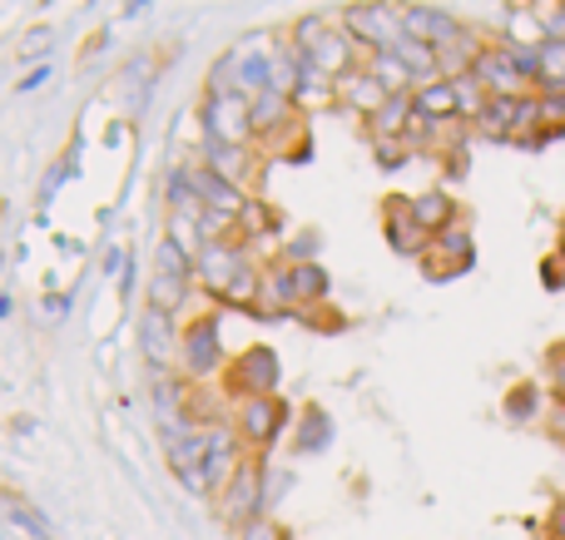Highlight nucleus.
Here are the masks:
<instances>
[{
  "instance_id": "f257e3e1",
  "label": "nucleus",
  "mask_w": 565,
  "mask_h": 540,
  "mask_svg": "<svg viewBox=\"0 0 565 540\" xmlns=\"http://www.w3.org/2000/svg\"><path fill=\"white\" fill-rule=\"evenodd\" d=\"M194 278L204 283V293H214L218 303H228V307H258V293H264L258 268L248 263V253L238 244H228V238H218V244H209L204 253H199Z\"/></svg>"
},
{
  "instance_id": "f03ea898",
  "label": "nucleus",
  "mask_w": 565,
  "mask_h": 540,
  "mask_svg": "<svg viewBox=\"0 0 565 540\" xmlns=\"http://www.w3.org/2000/svg\"><path fill=\"white\" fill-rule=\"evenodd\" d=\"M292 45H298V55L328 79H342L358 69V45H352V35L322 15H302L298 25H292Z\"/></svg>"
},
{
  "instance_id": "7ed1b4c3",
  "label": "nucleus",
  "mask_w": 565,
  "mask_h": 540,
  "mask_svg": "<svg viewBox=\"0 0 565 540\" xmlns=\"http://www.w3.org/2000/svg\"><path fill=\"white\" fill-rule=\"evenodd\" d=\"M218 506V521L228 526V531H244L248 521H258L268 506V462L264 456L248 452L244 462H238V472L224 482V492L214 496Z\"/></svg>"
},
{
  "instance_id": "20e7f679",
  "label": "nucleus",
  "mask_w": 565,
  "mask_h": 540,
  "mask_svg": "<svg viewBox=\"0 0 565 540\" xmlns=\"http://www.w3.org/2000/svg\"><path fill=\"white\" fill-rule=\"evenodd\" d=\"M288 422H292V407L282 397H248V402H238V417H234L238 436H244V446L254 456H268V446H278Z\"/></svg>"
},
{
  "instance_id": "39448f33",
  "label": "nucleus",
  "mask_w": 565,
  "mask_h": 540,
  "mask_svg": "<svg viewBox=\"0 0 565 540\" xmlns=\"http://www.w3.org/2000/svg\"><path fill=\"white\" fill-rule=\"evenodd\" d=\"M342 30L352 35L358 50H392L402 40V6H387V0H372V6H348L342 10Z\"/></svg>"
},
{
  "instance_id": "423d86ee",
  "label": "nucleus",
  "mask_w": 565,
  "mask_h": 540,
  "mask_svg": "<svg viewBox=\"0 0 565 540\" xmlns=\"http://www.w3.org/2000/svg\"><path fill=\"white\" fill-rule=\"evenodd\" d=\"M278 377H282L278 353L258 343V347H244V353L234 357V367H228L224 387H228V397L248 402V397H278Z\"/></svg>"
},
{
  "instance_id": "0eeeda50",
  "label": "nucleus",
  "mask_w": 565,
  "mask_h": 540,
  "mask_svg": "<svg viewBox=\"0 0 565 540\" xmlns=\"http://www.w3.org/2000/svg\"><path fill=\"white\" fill-rule=\"evenodd\" d=\"M189 283H194V263H189V258L164 238V244L154 248V283H149V307L174 317L179 307H184V298H189Z\"/></svg>"
},
{
  "instance_id": "6e6552de",
  "label": "nucleus",
  "mask_w": 565,
  "mask_h": 540,
  "mask_svg": "<svg viewBox=\"0 0 565 540\" xmlns=\"http://www.w3.org/2000/svg\"><path fill=\"white\" fill-rule=\"evenodd\" d=\"M179 357H184V377L189 382H204L224 367V337H218V317H194V323L179 333Z\"/></svg>"
},
{
  "instance_id": "1a4fd4ad",
  "label": "nucleus",
  "mask_w": 565,
  "mask_h": 540,
  "mask_svg": "<svg viewBox=\"0 0 565 540\" xmlns=\"http://www.w3.org/2000/svg\"><path fill=\"white\" fill-rule=\"evenodd\" d=\"M204 129H209V144H248L254 139V105L244 95H209Z\"/></svg>"
},
{
  "instance_id": "9d476101",
  "label": "nucleus",
  "mask_w": 565,
  "mask_h": 540,
  "mask_svg": "<svg viewBox=\"0 0 565 540\" xmlns=\"http://www.w3.org/2000/svg\"><path fill=\"white\" fill-rule=\"evenodd\" d=\"M471 79H477L487 95H497V99H526V95H536V85H531L526 75H521L516 65H511V55H507V45H487L477 55V65H471Z\"/></svg>"
},
{
  "instance_id": "9b49d317",
  "label": "nucleus",
  "mask_w": 565,
  "mask_h": 540,
  "mask_svg": "<svg viewBox=\"0 0 565 540\" xmlns=\"http://www.w3.org/2000/svg\"><path fill=\"white\" fill-rule=\"evenodd\" d=\"M248 456L244 436H238L234 422H218L204 432V472H209V496L224 492V482L238 472V462Z\"/></svg>"
},
{
  "instance_id": "f8f14e48",
  "label": "nucleus",
  "mask_w": 565,
  "mask_h": 540,
  "mask_svg": "<svg viewBox=\"0 0 565 540\" xmlns=\"http://www.w3.org/2000/svg\"><path fill=\"white\" fill-rule=\"evenodd\" d=\"M164 462L179 476V486L194 496H209V472H204V432H169L164 436Z\"/></svg>"
},
{
  "instance_id": "ddd939ff",
  "label": "nucleus",
  "mask_w": 565,
  "mask_h": 540,
  "mask_svg": "<svg viewBox=\"0 0 565 540\" xmlns=\"http://www.w3.org/2000/svg\"><path fill=\"white\" fill-rule=\"evenodd\" d=\"M184 174H189V188H194V194H199V204H204L214 218H224L228 228H234L238 218H244L248 198H244V188H238V184H228V179H218L209 164L184 169Z\"/></svg>"
},
{
  "instance_id": "4468645a",
  "label": "nucleus",
  "mask_w": 565,
  "mask_h": 540,
  "mask_svg": "<svg viewBox=\"0 0 565 540\" xmlns=\"http://www.w3.org/2000/svg\"><path fill=\"white\" fill-rule=\"evenodd\" d=\"M461 20L451 10H437V6H402V35L407 40H422L431 50H447L451 40L461 35Z\"/></svg>"
},
{
  "instance_id": "2eb2a0df",
  "label": "nucleus",
  "mask_w": 565,
  "mask_h": 540,
  "mask_svg": "<svg viewBox=\"0 0 565 540\" xmlns=\"http://www.w3.org/2000/svg\"><path fill=\"white\" fill-rule=\"evenodd\" d=\"M407 214H412V224H417L427 238L447 234V228L457 224V204H451L447 188H427V194L407 198Z\"/></svg>"
},
{
  "instance_id": "dca6fc26",
  "label": "nucleus",
  "mask_w": 565,
  "mask_h": 540,
  "mask_svg": "<svg viewBox=\"0 0 565 540\" xmlns=\"http://www.w3.org/2000/svg\"><path fill=\"white\" fill-rule=\"evenodd\" d=\"M338 99H342L348 109H358L362 119H372L392 95L377 85V79H372V69H367V65H358L352 75H342V79H338Z\"/></svg>"
},
{
  "instance_id": "f3484780",
  "label": "nucleus",
  "mask_w": 565,
  "mask_h": 540,
  "mask_svg": "<svg viewBox=\"0 0 565 540\" xmlns=\"http://www.w3.org/2000/svg\"><path fill=\"white\" fill-rule=\"evenodd\" d=\"M382 228H387L392 253H402V258H422V253H427V234L412 224L407 198H387V224H382Z\"/></svg>"
},
{
  "instance_id": "a211bd4d",
  "label": "nucleus",
  "mask_w": 565,
  "mask_h": 540,
  "mask_svg": "<svg viewBox=\"0 0 565 540\" xmlns=\"http://www.w3.org/2000/svg\"><path fill=\"white\" fill-rule=\"evenodd\" d=\"M412 109H417L422 119H431V125H451V119H461V109H457V85H451V79H431V85H417V89H412Z\"/></svg>"
},
{
  "instance_id": "6ab92c4d",
  "label": "nucleus",
  "mask_w": 565,
  "mask_h": 540,
  "mask_svg": "<svg viewBox=\"0 0 565 540\" xmlns=\"http://www.w3.org/2000/svg\"><path fill=\"white\" fill-rule=\"evenodd\" d=\"M332 436H338L332 417L322 412V407H302V412H298V426H292V452L318 456V452H328V446H332Z\"/></svg>"
},
{
  "instance_id": "aec40b11",
  "label": "nucleus",
  "mask_w": 565,
  "mask_h": 540,
  "mask_svg": "<svg viewBox=\"0 0 565 540\" xmlns=\"http://www.w3.org/2000/svg\"><path fill=\"white\" fill-rule=\"evenodd\" d=\"M209 169H214L218 179H228V184H238L244 188L248 179L258 174V164H254V149L248 144H209V159H204Z\"/></svg>"
},
{
  "instance_id": "412c9836",
  "label": "nucleus",
  "mask_w": 565,
  "mask_h": 540,
  "mask_svg": "<svg viewBox=\"0 0 565 540\" xmlns=\"http://www.w3.org/2000/svg\"><path fill=\"white\" fill-rule=\"evenodd\" d=\"M139 343H145V357L154 363V372H159V367L174 357V347H179V333H174V323H169V313H154V307H145Z\"/></svg>"
},
{
  "instance_id": "4be33fe9",
  "label": "nucleus",
  "mask_w": 565,
  "mask_h": 540,
  "mask_svg": "<svg viewBox=\"0 0 565 540\" xmlns=\"http://www.w3.org/2000/svg\"><path fill=\"white\" fill-rule=\"evenodd\" d=\"M248 105H254V134L292 129V115H298V99H292V95H278V89H264V95H254Z\"/></svg>"
},
{
  "instance_id": "5701e85b",
  "label": "nucleus",
  "mask_w": 565,
  "mask_h": 540,
  "mask_svg": "<svg viewBox=\"0 0 565 540\" xmlns=\"http://www.w3.org/2000/svg\"><path fill=\"white\" fill-rule=\"evenodd\" d=\"M507 45H546V25H541V10L526 0H511L507 10Z\"/></svg>"
},
{
  "instance_id": "b1692460",
  "label": "nucleus",
  "mask_w": 565,
  "mask_h": 540,
  "mask_svg": "<svg viewBox=\"0 0 565 540\" xmlns=\"http://www.w3.org/2000/svg\"><path fill=\"white\" fill-rule=\"evenodd\" d=\"M516 105H521V99H497V95H491L487 109L471 119V129H477L481 139H501V144H507V139H511V125H516Z\"/></svg>"
},
{
  "instance_id": "393cba45",
  "label": "nucleus",
  "mask_w": 565,
  "mask_h": 540,
  "mask_svg": "<svg viewBox=\"0 0 565 540\" xmlns=\"http://www.w3.org/2000/svg\"><path fill=\"white\" fill-rule=\"evenodd\" d=\"M0 511H6V521L15 526L20 536H30V540H55V531H50V521H45V516H40L30 501H20V496L0 492Z\"/></svg>"
},
{
  "instance_id": "a878e982",
  "label": "nucleus",
  "mask_w": 565,
  "mask_h": 540,
  "mask_svg": "<svg viewBox=\"0 0 565 540\" xmlns=\"http://www.w3.org/2000/svg\"><path fill=\"white\" fill-rule=\"evenodd\" d=\"M407 119H412V95H392L387 105L367 119L372 139H402V134H407Z\"/></svg>"
},
{
  "instance_id": "bb28decb",
  "label": "nucleus",
  "mask_w": 565,
  "mask_h": 540,
  "mask_svg": "<svg viewBox=\"0 0 565 540\" xmlns=\"http://www.w3.org/2000/svg\"><path fill=\"white\" fill-rule=\"evenodd\" d=\"M367 69H372V79H377L387 95H412V75H407V65H402L392 50H377V55L367 60Z\"/></svg>"
},
{
  "instance_id": "cd10ccee",
  "label": "nucleus",
  "mask_w": 565,
  "mask_h": 540,
  "mask_svg": "<svg viewBox=\"0 0 565 540\" xmlns=\"http://www.w3.org/2000/svg\"><path fill=\"white\" fill-rule=\"evenodd\" d=\"M565 89V45L546 40L541 45V75H536V95H561Z\"/></svg>"
},
{
  "instance_id": "c85d7f7f",
  "label": "nucleus",
  "mask_w": 565,
  "mask_h": 540,
  "mask_svg": "<svg viewBox=\"0 0 565 540\" xmlns=\"http://www.w3.org/2000/svg\"><path fill=\"white\" fill-rule=\"evenodd\" d=\"M164 238L179 248V253L189 258V263H199V253L209 248V238H204V228L194 224V218H179V214H169V228H164Z\"/></svg>"
},
{
  "instance_id": "c756f323",
  "label": "nucleus",
  "mask_w": 565,
  "mask_h": 540,
  "mask_svg": "<svg viewBox=\"0 0 565 540\" xmlns=\"http://www.w3.org/2000/svg\"><path fill=\"white\" fill-rule=\"evenodd\" d=\"M541 412H546V407H541L536 382H521V387H511V397H507V417H511V422H536Z\"/></svg>"
},
{
  "instance_id": "7c9ffc66",
  "label": "nucleus",
  "mask_w": 565,
  "mask_h": 540,
  "mask_svg": "<svg viewBox=\"0 0 565 540\" xmlns=\"http://www.w3.org/2000/svg\"><path fill=\"white\" fill-rule=\"evenodd\" d=\"M451 85H457V109H461V119H477L481 109H487V99H491V95H487V89H481L471 75H457Z\"/></svg>"
},
{
  "instance_id": "2f4dec72",
  "label": "nucleus",
  "mask_w": 565,
  "mask_h": 540,
  "mask_svg": "<svg viewBox=\"0 0 565 540\" xmlns=\"http://www.w3.org/2000/svg\"><path fill=\"white\" fill-rule=\"evenodd\" d=\"M238 224L248 228V234H268V228H278V214L268 204H258V198H248V208H244V218Z\"/></svg>"
},
{
  "instance_id": "473e14b6",
  "label": "nucleus",
  "mask_w": 565,
  "mask_h": 540,
  "mask_svg": "<svg viewBox=\"0 0 565 540\" xmlns=\"http://www.w3.org/2000/svg\"><path fill=\"white\" fill-rule=\"evenodd\" d=\"M372 149H377V164L382 169H397V164H407V159H412V149L402 144V139H372Z\"/></svg>"
},
{
  "instance_id": "72a5a7b5",
  "label": "nucleus",
  "mask_w": 565,
  "mask_h": 540,
  "mask_svg": "<svg viewBox=\"0 0 565 540\" xmlns=\"http://www.w3.org/2000/svg\"><path fill=\"white\" fill-rule=\"evenodd\" d=\"M238 540H292V536L282 531L274 516H258V521H248L244 531H238Z\"/></svg>"
},
{
  "instance_id": "f704fd0d",
  "label": "nucleus",
  "mask_w": 565,
  "mask_h": 540,
  "mask_svg": "<svg viewBox=\"0 0 565 540\" xmlns=\"http://www.w3.org/2000/svg\"><path fill=\"white\" fill-rule=\"evenodd\" d=\"M541 422H546V432L556 436V442H565V402H561V397L546 407V412H541Z\"/></svg>"
},
{
  "instance_id": "c9c22d12",
  "label": "nucleus",
  "mask_w": 565,
  "mask_h": 540,
  "mask_svg": "<svg viewBox=\"0 0 565 540\" xmlns=\"http://www.w3.org/2000/svg\"><path fill=\"white\" fill-rule=\"evenodd\" d=\"M50 45H55V30H30L25 35V55H50Z\"/></svg>"
},
{
  "instance_id": "e433bc0d",
  "label": "nucleus",
  "mask_w": 565,
  "mask_h": 540,
  "mask_svg": "<svg viewBox=\"0 0 565 540\" xmlns=\"http://www.w3.org/2000/svg\"><path fill=\"white\" fill-rule=\"evenodd\" d=\"M546 540H565V496L551 506V521H546Z\"/></svg>"
},
{
  "instance_id": "4c0bfd02",
  "label": "nucleus",
  "mask_w": 565,
  "mask_h": 540,
  "mask_svg": "<svg viewBox=\"0 0 565 540\" xmlns=\"http://www.w3.org/2000/svg\"><path fill=\"white\" fill-rule=\"evenodd\" d=\"M541 278H546V288L556 293V288L565 283V263H561V258H546V263H541Z\"/></svg>"
},
{
  "instance_id": "58836bf2",
  "label": "nucleus",
  "mask_w": 565,
  "mask_h": 540,
  "mask_svg": "<svg viewBox=\"0 0 565 540\" xmlns=\"http://www.w3.org/2000/svg\"><path fill=\"white\" fill-rule=\"evenodd\" d=\"M45 79H50V69H45V65H35V75H25L15 89H25V95H30V89H40V85H45Z\"/></svg>"
},
{
  "instance_id": "ea45409f",
  "label": "nucleus",
  "mask_w": 565,
  "mask_h": 540,
  "mask_svg": "<svg viewBox=\"0 0 565 540\" xmlns=\"http://www.w3.org/2000/svg\"><path fill=\"white\" fill-rule=\"evenodd\" d=\"M125 263H129V258H125V248H109V258H105V268H109V273H125Z\"/></svg>"
},
{
  "instance_id": "a19ab883",
  "label": "nucleus",
  "mask_w": 565,
  "mask_h": 540,
  "mask_svg": "<svg viewBox=\"0 0 565 540\" xmlns=\"http://www.w3.org/2000/svg\"><path fill=\"white\" fill-rule=\"evenodd\" d=\"M0 317H10V298L6 293H0Z\"/></svg>"
},
{
  "instance_id": "79ce46f5",
  "label": "nucleus",
  "mask_w": 565,
  "mask_h": 540,
  "mask_svg": "<svg viewBox=\"0 0 565 540\" xmlns=\"http://www.w3.org/2000/svg\"><path fill=\"white\" fill-rule=\"evenodd\" d=\"M531 6H536V0H531Z\"/></svg>"
},
{
  "instance_id": "37998d69",
  "label": "nucleus",
  "mask_w": 565,
  "mask_h": 540,
  "mask_svg": "<svg viewBox=\"0 0 565 540\" xmlns=\"http://www.w3.org/2000/svg\"><path fill=\"white\" fill-rule=\"evenodd\" d=\"M561 6H565V0H561Z\"/></svg>"
}]
</instances>
